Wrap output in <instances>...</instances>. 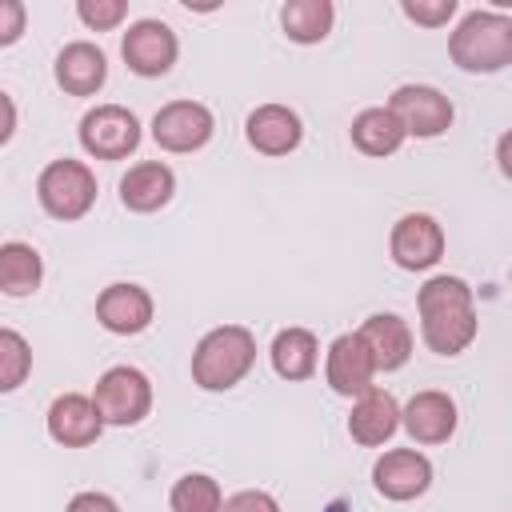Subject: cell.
<instances>
[{
  "label": "cell",
  "mask_w": 512,
  "mask_h": 512,
  "mask_svg": "<svg viewBox=\"0 0 512 512\" xmlns=\"http://www.w3.org/2000/svg\"><path fill=\"white\" fill-rule=\"evenodd\" d=\"M400 424L408 428V436L416 444H444L456 432V404L448 392H416L404 408H400Z\"/></svg>",
  "instance_id": "cell-15"
},
{
  "label": "cell",
  "mask_w": 512,
  "mask_h": 512,
  "mask_svg": "<svg viewBox=\"0 0 512 512\" xmlns=\"http://www.w3.org/2000/svg\"><path fill=\"white\" fill-rule=\"evenodd\" d=\"M220 512H280V504H276V496H272V492L244 488V492L228 496V500L220 504Z\"/></svg>",
  "instance_id": "cell-30"
},
{
  "label": "cell",
  "mask_w": 512,
  "mask_h": 512,
  "mask_svg": "<svg viewBox=\"0 0 512 512\" xmlns=\"http://www.w3.org/2000/svg\"><path fill=\"white\" fill-rule=\"evenodd\" d=\"M80 144L96 160H124L140 144V120L124 104H96L80 120Z\"/></svg>",
  "instance_id": "cell-6"
},
{
  "label": "cell",
  "mask_w": 512,
  "mask_h": 512,
  "mask_svg": "<svg viewBox=\"0 0 512 512\" xmlns=\"http://www.w3.org/2000/svg\"><path fill=\"white\" fill-rule=\"evenodd\" d=\"M372 484L384 500H416L432 484V464L416 448H392L372 464Z\"/></svg>",
  "instance_id": "cell-11"
},
{
  "label": "cell",
  "mask_w": 512,
  "mask_h": 512,
  "mask_svg": "<svg viewBox=\"0 0 512 512\" xmlns=\"http://www.w3.org/2000/svg\"><path fill=\"white\" fill-rule=\"evenodd\" d=\"M176 52V32L164 20H136L120 40V56L136 76H164L176 64Z\"/></svg>",
  "instance_id": "cell-10"
},
{
  "label": "cell",
  "mask_w": 512,
  "mask_h": 512,
  "mask_svg": "<svg viewBox=\"0 0 512 512\" xmlns=\"http://www.w3.org/2000/svg\"><path fill=\"white\" fill-rule=\"evenodd\" d=\"M448 56L464 72H500L512 64V16L468 12L448 36Z\"/></svg>",
  "instance_id": "cell-3"
},
{
  "label": "cell",
  "mask_w": 512,
  "mask_h": 512,
  "mask_svg": "<svg viewBox=\"0 0 512 512\" xmlns=\"http://www.w3.org/2000/svg\"><path fill=\"white\" fill-rule=\"evenodd\" d=\"M92 408L100 424H116V428L140 424L152 412V380L132 364H116L96 380Z\"/></svg>",
  "instance_id": "cell-4"
},
{
  "label": "cell",
  "mask_w": 512,
  "mask_h": 512,
  "mask_svg": "<svg viewBox=\"0 0 512 512\" xmlns=\"http://www.w3.org/2000/svg\"><path fill=\"white\" fill-rule=\"evenodd\" d=\"M216 120L200 100H172L152 116V140L164 152H196L212 140Z\"/></svg>",
  "instance_id": "cell-8"
},
{
  "label": "cell",
  "mask_w": 512,
  "mask_h": 512,
  "mask_svg": "<svg viewBox=\"0 0 512 512\" xmlns=\"http://www.w3.org/2000/svg\"><path fill=\"white\" fill-rule=\"evenodd\" d=\"M76 16H80L92 32H108V28H116V24L128 16V4H124V0H80V4H76Z\"/></svg>",
  "instance_id": "cell-27"
},
{
  "label": "cell",
  "mask_w": 512,
  "mask_h": 512,
  "mask_svg": "<svg viewBox=\"0 0 512 512\" xmlns=\"http://www.w3.org/2000/svg\"><path fill=\"white\" fill-rule=\"evenodd\" d=\"M44 280V260L32 244H0V292L4 296H32Z\"/></svg>",
  "instance_id": "cell-22"
},
{
  "label": "cell",
  "mask_w": 512,
  "mask_h": 512,
  "mask_svg": "<svg viewBox=\"0 0 512 512\" xmlns=\"http://www.w3.org/2000/svg\"><path fill=\"white\" fill-rule=\"evenodd\" d=\"M12 132H16V104H12V96L0 88V144H8Z\"/></svg>",
  "instance_id": "cell-32"
},
{
  "label": "cell",
  "mask_w": 512,
  "mask_h": 512,
  "mask_svg": "<svg viewBox=\"0 0 512 512\" xmlns=\"http://www.w3.org/2000/svg\"><path fill=\"white\" fill-rule=\"evenodd\" d=\"M324 376H328L332 392H340V396H364L368 388H376L372 384L376 364H372V356H368V348H364V340L356 332H344V336H336L328 344Z\"/></svg>",
  "instance_id": "cell-12"
},
{
  "label": "cell",
  "mask_w": 512,
  "mask_h": 512,
  "mask_svg": "<svg viewBox=\"0 0 512 512\" xmlns=\"http://www.w3.org/2000/svg\"><path fill=\"white\" fill-rule=\"evenodd\" d=\"M36 196H40V208L52 220H80L96 204V176H92L88 164L64 156V160H52L40 172Z\"/></svg>",
  "instance_id": "cell-5"
},
{
  "label": "cell",
  "mask_w": 512,
  "mask_h": 512,
  "mask_svg": "<svg viewBox=\"0 0 512 512\" xmlns=\"http://www.w3.org/2000/svg\"><path fill=\"white\" fill-rule=\"evenodd\" d=\"M24 24H28V8L20 0H0V48L16 44L24 36Z\"/></svg>",
  "instance_id": "cell-29"
},
{
  "label": "cell",
  "mask_w": 512,
  "mask_h": 512,
  "mask_svg": "<svg viewBox=\"0 0 512 512\" xmlns=\"http://www.w3.org/2000/svg\"><path fill=\"white\" fill-rule=\"evenodd\" d=\"M352 144L364 156H392L404 144V128L388 108H364L352 120Z\"/></svg>",
  "instance_id": "cell-24"
},
{
  "label": "cell",
  "mask_w": 512,
  "mask_h": 512,
  "mask_svg": "<svg viewBox=\"0 0 512 512\" xmlns=\"http://www.w3.org/2000/svg\"><path fill=\"white\" fill-rule=\"evenodd\" d=\"M388 252L400 268L408 272H424L444 256V228L436 224V216L428 212H408L392 224L388 236Z\"/></svg>",
  "instance_id": "cell-9"
},
{
  "label": "cell",
  "mask_w": 512,
  "mask_h": 512,
  "mask_svg": "<svg viewBox=\"0 0 512 512\" xmlns=\"http://www.w3.org/2000/svg\"><path fill=\"white\" fill-rule=\"evenodd\" d=\"M356 336L364 340V348H368L376 372H396V368H404L408 356H412V328H408V320L396 316V312H372V316L360 324Z\"/></svg>",
  "instance_id": "cell-14"
},
{
  "label": "cell",
  "mask_w": 512,
  "mask_h": 512,
  "mask_svg": "<svg viewBox=\"0 0 512 512\" xmlns=\"http://www.w3.org/2000/svg\"><path fill=\"white\" fill-rule=\"evenodd\" d=\"M400 428V404L392 392L384 388H368L364 396H356L352 416H348V436L364 448H380L384 440H392Z\"/></svg>",
  "instance_id": "cell-17"
},
{
  "label": "cell",
  "mask_w": 512,
  "mask_h": 512,
  "mask_svg": "<svg viewBox=\"0 0 512 512\" xmlns=\"http://www.w3.org/2000/svg\"><path fill=\"white\" fill-rule=\"evenodd\" d=\"M100 416L92 408V396H80V392H64L52 400L48 408V436L64 448H88L96 436H100Z\"/></svg>",
  "instance_id": "cell-18"
},
{
  "label": "cell",
  "mask_w": 512,
  "mask_h": 512,
  "mask_svg": "<svg viewBox=\"0 0 512 512\" xmlns=\"http://www.w3.org/2000/svg\"><path fill=\"white\" fill-rule=\"evenodd\" d=\"M272 368L284 376V380H308L316 372V360H320V344L308 328H284L276 332L272 340Z\"/></svg>",
  "instance_id": "cell-21"
},
{
  "label": "cell",
  "mask_w": 512,
  "mask_h": 512,
  "mask_svg": "<svg viewBox=\"0 0 512 512\" xmlns=\"http://www.w3.org/2000/svg\"><path fill=\"white\" fill-rule=\"evenodd\" d=\"M384 108L400 120L404 136L432 140L452 128V100L432 84H400Z\"/></svg>",
  "instance_id": "cell-7"
},
{
  "label": "cell",
  "mask_w": 512,
  "mask_h": 512,
  "mask_svg": "<svg viewBox=\"0 0 512 512\" xmlns=\"http://www.w3.org/2000/svg\"><path fill=\"white\" fill-rule=\"evenodd\" d=\"M108 80V60L96 44L88 40H72L68 48H60L56 56V84L68 96H92L100 92V84Z\"/></svg>",
  "instance_id": "cell-20"
},
{
  "label": "cell",
  "mask_w": 512,
  "mask_h": 512,
  "mask_svg": "<svg viewBox=\"0 0 512 512\" xmlns=\"http://www.w3.org/2000/svg\"><path fill=\"white\" fill-rule=\"evenodd\" d=\"M176 192V176L168 164L160 160H144V164H132L124 176H120V204L128 212H156L172 200Z\"/></svg>",
  "instance_id": "cell-19"
},
{
  "label": "cell",
  "mask_w": 512,
  "mask_h": 512,
  "mask_svg": "<svg viewBox=\"0 0 512 512\" xmlns=\"http://www.w3.org/2000/svg\"><path fill=\"white\" fill-rule=\"evenodd\" d=\"M64 512H120V504L108 492H76Z\"/></svg>",
  "instance_id": "cell-31"
},
{
  "label": "cell",
  "mask_w": 512,
  "mask_h": 512,
  "mask_svg": "<svg viewBox=\"0 0 512 512\" xmlns=\"http://www.w3.org/2000/svg\"><path fill=\"white\" fill-rule=\"evenodd\" d=\"M332 20H336L332 0H288L280 8V28L296 44H320L332 32Z\"/></svg>",
  "instance_id": "cell-23"
},
{
  "label": "cell",
  "mask_w": 512,
  "mask_h": 512,
  "mask_svg": "<svg viewBox=\"0 0 512 512\" xmlns=\"http://www.w3.org/2000/svg\"><path fill=\"white\" fill-rule=\"evenodd\" d=\"M256 364V336L244 324H220L200 336L192 352V384L204 392L236 388Z\"/></svg>",
  "instance_id": "cell-2"
},
{
  "label": "cell",
  "mask_w": 512,
  "mask_h": 512,
  "mask_svg": "<svg viewBox=\"0 0 512 512\" xmlns=\"http://www.w3.org/2000/svg\"><path fill=\"white\" fill-rule=\"evenodd\" d=\"M420 336L436 356H456L476 340V300L460 276H432L420 296Z\"/></svg>",
  "instance_id": "cell-1"
},
{
  "label": "cell",
  "mask_w": 512,
  "mask_h": 512,
  "mask_svg": "<svg viewBox=\"0 0 512 512\" xmlns=\"http://www.w3.org/2000/svg\"><path fill=\"white\" fill-rule=\"evenodd\" d=\"M244 136L256 152L264 156H288L300 140H304V124L300 116L288 108V104H260L248 124H244Z\"/></svg>",
  "instance_id": "cell-16"
},
{
  "label": "cell",
  "mask_w": 512,
  "mask_h": 512,
  "mask_svg": "<svg viewBox=\"0 0 512 512\" xmlns=\"http://www.w3.org/2000/svg\"><path fill=\"white\" fill-rule=\"evenodd\" d=\"M32 372V348L20 332L0 328V392H16Z\"/></svg>",
  "instance_id": "cell-26"
},
{
  "label": "cell",
  "mask_w": 512,
  "mask_h": 512,
  "mask_svg": "<svg viewBox=\"0 0 512 512\" xmlns=\"http://www.w3.org/2000/svg\"><path fill=\"white\" fill-rule=\"evenodd\" d=\"M220 504H224V492H220V484H216L212 476H204V472L180 476V480L172 484V492H168V508H172V512H220Z\"/></svg>",
  "instance_id": "cell-25"
},
{
  "label": "cell",
  "mask_w": 512,
  "mask_h": 512,
  "mask_svg": "<svg viewBox=\"0 0 512 512\" xmlns=\"http://www.w3.org/2000/svg\"><path fill=\"white\" fill-rule=\"evenodd\" d=\"M152 296L140 288V284H108L100 296H96V320L116 332V336H136L152 324Z\"/></svg>",
  "instance_id": "cell-13"
},
{
  "label": "cell",
  "mask_w": 512,
  "mask_h": 512,
  "mask_svg": "<svg viewBox=\"0 0 512 512\" xmlns=\"http://www.w3.org/2000/svg\"><path fill=\"white\" fill-rule=\"evenodd\" d=\"M400 8L412 24H424V28H440L456 16V0H404Z\"/></svg>",
  "instance_id": "cell-28"
}]
</instances>
